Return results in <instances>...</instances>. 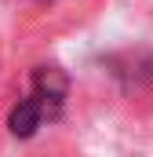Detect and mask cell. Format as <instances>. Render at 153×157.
Here are the masks:
<instances>
[{"label":"cell","mask_w":153,"mask_h":157,"mask_svg":"<svg viewBox=\"0 0 153 157\" xmlns=\"http://www.w3.org/2000/svg\"><path fill=\"white\" fill-rule=\"evenodd\" d=\"M66 91H69V80H66V73H62L58 66H40L37 73H33V99L44 106V113H47V117H51V113H58V106H62Z\"/></svg>","instance_id":"6da1fadb"},{"label":"cell","mask_w":153,"mask_h":157,"mask_svg":"<svg viewBox=\"0 0 153 157\" xmlns=\"http://www.w3.org/2000/svg\"><path fill=\"white\" fill-rule=\"evenodd\" d=\"M44 117H47V113H44V106L29 95V99H18V106H15V110H11V117H7V128H11V135L29 139V135L40 128V121H44Z\"/></svg>","instance_id":"7a4b0ae2"}]
</instances>
